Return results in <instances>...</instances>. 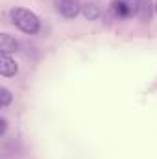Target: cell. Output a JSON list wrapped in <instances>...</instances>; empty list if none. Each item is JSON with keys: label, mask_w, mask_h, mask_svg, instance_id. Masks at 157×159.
Returning <instances> with one entry per match:
<instances>
[{"label": "cell", "mask_w": 157, "mask_h": 159, "mask_svg": "<svg viewBox=\"0 0 157 159\" xmlns=\"http://www.w3.org/2000/svg\"><path fill=\"white\" fill-rule=\"evenodd\" d=\"M9 17H11V22L28 35H34L41 30V19L26 7H13L9 11Z\"/></svg>", "instance_id": "1"}, {"label": "cell", "mask_w": 157, "mask_h": 159, "mask_svg": "<svg viewBox=\"0 0 157 159\" xmlns=\"http://www.w3.org/2000/svg\"><path fill=\"white\" fill-rule=\"evenodd\" d=\"M141 2H142V0H113L111 6H109V15H111L115 20L137 17V15H139Z\"/></svg>", "instance_id": "2"}, {"label": "cell", "mask_w": 157, "mask_h": 159, "mask_svg": "<svg viewBox=\"0 0 157 159\" xmlns=\"http://www.w3.org/2000/svg\"><path fill=\"white\" fill-rule=\"evenodd\" d=\"M57 13H61L65 19H76L81 13V0H54Z\"/></svg>", "instance_id": "3"}, {"label": "cell", "mask_w": 157, "mask_h": 159, "mask_svg": "<svg viewBox=\"0 0 157 159\" xmlns=\"http://www.w3.org/2000/svg\"><path fill=\"white\" fill-rule=\"evenodd\" d=\"M17 72H19L17 61H15L9 54H2V57H0V74H2L4 78H11V76H15Z\"/></svg>", "instance_id": "4"}, {"label": "cell", "mask_w": 157, "mask_h": 159, "mask_svg": "<svg viewBox=\"0 0 157 159\" xmlns=\"http://www.w3.org/2000/svg\"><path fill=\"white\" fill-rule=\"evenodd\" d=\"M81 13H83V17H85L87 20H98V19L104 15L100 4H96V2H87V4H83Z\"/></svg>", "instance_id": "5"}, {"label": "cell", "mask_w": 157, "mask_h": 159, "mask_svg": "<svg viewBox=\"0 0 157 159\" xmlns=\"http://www.w3.org/2000/svg\"><path fill=\"white\" fill-rule=\"evenodd\" d=\"M0 50H2V54H13L19 50V41L11 37L9 34H2L0 35Z\"/></svg>", "instance_id": "6"}, {"label": "cell", "mask_w": 157, "mask_h": 159, "mask_svg": "<svg viewBox=\"0 0 157 159\" xmlns=\"http://www.w3.org/2000/svg\"><path fill=\"white\" fill-rule=\"evenodd\" d=\"M154 9H155V4L152 2V0H142L141 2V7H139V19L142 20V22H148L150 19H152V15H154Z\"/></svg>", "instance_id": "7"}, {"label": "cell", "mask_w": 157, "mask_h": 159, "mask_svg": "<svg viewBox=\"0 0 157 159\" xmlns=\"http://www.w3.org/2000/svg\"><path fill=\"white\" fill-rule=\"evenodd\" d=\"M0 98H2V100H0V106H2V107H7V106L11 104V100H13V94H11V91H9L7 87H2V89H0Z\"/></svg>", "instance_id": "8"}, {"label": "cell", "mask_w": 157, "mask_h": 159, "mask_svg": "<svg viewBox=\"0 0 157 159\" xmlns=\"http://www.w3.org/2000/svg\"><path fill=\"white\" fill-rule=\"evenodd\" d=\"M6 131H7V120L6 117H0V137H4Z\"/></svg>", "instance_id": "9"}, {"label": "cell", "mask_w": 157, "mask_h": 159, "mask_svg": "<svg viewBox=\"0 0 157 159\" xmlns=\"http://www.w3.org/2000/svg\"><path fill=\"white\" fill-rule=\"evenodd\" d=\"M155 13H157V0H155Z\"/></svg>", "instance_id": "10"}]
</instances>
